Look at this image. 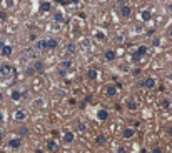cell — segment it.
<instances>
[{"instance_id": "6da1fadb", "label": "cell", "mask_w": 172, "mask_h": 153, "mask_svg": "<svg viewBox=\"0 0 172 153\" xmlns=\"http://www.w3.org/2000/svg\"><path fill=\"white\" fill-rule=\"evenodd\" d=\"M141 87L142 88H147V90L156 88V78H152V76H146V78H142V80H141Z\"/></svg>"}, {"instance_id": "7a4b0ae2", "label": "cell", "mask_w": 172, "mask_h": 153, "mask_svg": "<svg viewBox=\"0 0 172 153\" xmlns=\"http://www.w3.org/2000/svg\"><path fill=\"white\" fill-rule=\"evenodd\" d=\"M119 15L122 17V18H129V17L132 15V7H129L127 4H120V8H119Z\"/></svg>"}, {"instance_id": "3957f363", "label": "cell", "mask_w": 172, "mask_h": 153, "mask_svg": "<svg viewBox=\"0 0 172 153\" xmlns=\"http://www.w3.org/2000/svg\"><path fill=\"white\" fill-rule=\"evenodd\" d=\"M15 73V68L9 63H4V65H0V75L2 76H10Z\"/></svg>"}, {"instance_id": "277c9868", "label": "cell", "mask_w": 172, "mask_h": 153, "mask_svg": "<svg viewBox=\"0 0 172 153\" xmlns=\"http://www.w3.org/2000/svg\"><path fill=\"white\" fill-rule=\"evenodd\" d=\"M94 37L99 42H105V40H107V32H105L102 27H95V28H94Z\"/></svg>"}, {"instance_id": "5b68a950", "label": "cell", "mask_w": 172, "mask_h": 153, "mask_svg": "<svg viewBox=\"0 0 172 153\" xmlns=\"http://www.w3.org/2000/svg\"><path fill=\"white\" fill-rule=\"evenodd\" d=\"M14 120L15 122H25L27 120V112L24 108H17L15 112H14Z\"/></svg>"}, {"instance_id": "8992f818", "label": "cell", "mask_w": 172, "mask_h": 153, "mask_svg": "<svg viewBox=\"0 0 172 153\" xmlns=\"http://www.w3.org/2000/svg\"><path fill=\"white\" fill-rule=\"evenodd\" d=\"M35 50L37 52H49V45H47V38H40L35 42Z\"/></svg>"}, {"instance_id": "52a82bcc", "label": "cell", "mask_w": 172, "mask_h": 153, "mask_svg": "<svg viewBox=\"0 0 172 153\" xmlns=\"http://www.w3.org/2000/svg\"><path fill=\"white\" fill-rule=\"evenodd\" d=\"M7 145H9V148H10V150H19V148H20V145H22V140H20V138H10Z\"/></svg>"}, {"instance_id": "ba28073f", "label": "cell", "mask_w": 172, "mask_h": 153, "mask_svg": "<svg viewBox=\"0 0 172 153\" xmlns=\"http://www.w3.org/2000/svg\"><path fill=\"white\" fill-rule=\"evenodd\" d=\"M134 137H136V128L129 127L122 132V138H125V140H131V138H134Z\"/></svg>"}, {"instance_id": "9c48e42d", "label": "cell", "mask_w": 172, "mask_h": 153, "mask_svg": "<svg viewBox=\"0 0 172 153\" xmlns=\"http://www.w3.org/2000/svg\"><path fill=\"white\" fill-rule=\"evenodd\" d=\"M62 138H64V142L67 143V145H70V143H74V140H75V135H74V132L67 130V132H64Z\"/></svg>"}, {"instance_id": "30bf717a", "label": "cell", "mask_w": 172, "mask_h": 153, "mask_svg": "<svg viewBox=\"0 0 172 153\" xmlns=\"http://www.w3.org/2000/svg\"><path fill=\"white\" fill-rule=\"evenodd\" d=\"M12 52H14V48H12V45H7V43H5L0 53H2V57H5V58H10V57H12Z\"/></svg>"}, {"instance_id": "8fae6325", "label": "cell", "mask_w": 172, "mask_h": 153, "mask_svg": "<svg viewBox=\"0 0 172 153\" xmlns=\"http://www.w3.org/2000/svg\"><path fill=\"white\" fill-rule=\"evenodd\" d=\"M70 67H72V62H70V60L60 62V73H62V75H65V72H67Z\"/></svg>"}, {"instance_id": "7c38bea8", "label": "cell", "mask_w": 172, "mask_h": 153, "mask_svg": "<svg viewBox=\"0 0 172 153\" xmlns=\"http://www.w3.org/2000/svg\"><path fill=\"white\" fill-rule=\"evenodd\" d=\"M97 118H99L100 122H104L109 118V110H105V108H100L99 112H97Z\"/></svg>"}, {"instance_id": "4fadbf2b", "label": "cell", "mask_w": 172, "mask_h": 153, "mask_svg": "<svg viewBox=\"0 0 172 153\" xmlns=\"http://www.w3.org/2000/svg\"><path fill=\"white\" fill-rule=\"evenodd\" d=\"M65 53H67V55H74V53H77V45L70 42V43L65 47Z\"/></svg>"}, {"instance_id": "5bb4252c", "label": "cell", "mask_w": 172, "mask_h": 153, "mask_svg": "<svg viewBox=\"0 0 172 153\" xmlns=\"http://www.w3.org/2000/svg\"><path fill=\"white\" fill-rule=\"evenodd\" d=\"M52 10V4L50 2H42L40 4V12L42 13H47V12Z\"/></svg>"}, {"instance_id": "9a60e30c", "label": "cell", "mask_w": 172, "mask_h": 153, "mask_svg": "<svg viewBox=\"0 0 172 153\" xmlns=\"http://www.w3.org/2000/svg\"><path fill=\"white\" fill-rule=\"evenodd\" d=\"M47 150L49 152H57L59 150V143L55 142V140H50V142L47 143Z\"/></svg>"}, {"instance_id": "2e32d148", "label": "cell", "mask_w": 172, "mask_h": 153, "mask_svg": "<svg viewBox=\"0 0 172 153\" xmlns=\"http://www.w3.org/2000/svg\"><path fill=\"white\" fill-rule=\"evenodd\" d=\"M137 107H139L137 100H134V98H129V100H127V108H129V110H137Z\"/></svg>"}, {"instance_id": "e0dca14e", "label": "cell", "mask_w": 172, "mask_h": 153, "mask_svg": "<svg viewBox=\"0 0 172 153\" xmlns=\"http://www.w3.org/2000/svg\"><path fill=\"white\" fill-rule=\"evenodd\" d=\"M47 45H49V50H54V48H57L59 40L57 38H47Z\"/></svg>"}, {"instance_id": "ac0fdd59", "label": "cell", "mask_w": 172, "mask_h": 153, "mask_svg": "<svg viewBox=\"0 0 172 153\" xmlns=\"http://www.w3.org/2000/svg\"><path fill=\"white\" fill-rule=\"evenodd\" d=\"M147 52H149V47H147V45H139V47H137V50H136V53H139L141 57H144Z\"/></svg>"}, {"instance_id": "d6986e66", "label": "cell", "mask_w": 172, "mask_h": 153, "mask_svg": "<svg viewBox=\"0 0 172 153\" xmlns=\"http://www.w3.org/2000/svg\"><path fill=\"white\" fill-rule=\"evenodd\" d=\"M10 98L12 100H15V102H19V100L22 98V92L20 90H12L10 92Z\"/></svg>"}, {"instance_id": "ffe728a7", "label": "cell", "mask_w": 172, "mask_h": 153, "mask_svg": "<svg viewBox=\"0 0 172 153\" xmlns=\"http://www.w3.org/2000/svg\"><path fill=\"white\" fill-rule=\"evenodd\" d=\"M105 93H107L109 97H114L115 93H117V88H115L114 85H107V87H105Z\"/></svg>"}, {"instance_id": "44dd1931", "label": "cell", "mask_w": 172, "mask_h": 153, "mask_svg": "<svg viewBox=\"0 0 172 153\" xmlns=\"http://www.w3.org/2000/svg\"><path fill=\"white\" fill-rule=\"evenodd\" d=\"M105 142H107V137H105V135H102V133L95 137V145H105Z\"/></svg>"}, {"instance_id": "7402d4cb", "label": "cell", "mask_w": 172, "mask_h": 153, "mask_svg": "<svg viewBox=\"0 0 172 153\" xmlns=\"http://www.w3.org/2000/svg\"><path fill=\"white\" fill-rule=\"evenodd\" d=\"M97 75H99V72L95 70V68H90V70L87 72V78H89V80H95Z\"/></svg>"}, {"instance_id": "603a6c76", "label": "cell", "mask_w": 172, "mask_h": 153, "mask_svg": "<svg viewBox=\"0 0 172 153\" xmlns=\"http://www.w3.org/2000/svg\"><path fill=\"white\" fill-rule=\"evenodd\" d=\"M104 57H105V60H115V52L114 50H105Z\"/></svg>"}, {"instance_id": "cb8c5ba5", "label": "cell", "mask_w": 172, "mask_h": 153, "mask_svg": "<svg viewBox=\"0 0 172 153\" xmlns=\"http://www.w3.org/2000/svg\"><path fill=\"white\" fill-rule=\"evenodd\" d=\"M44 105H45L44 98H35V100H34V107H35V108H42Z\"/></svg>"}, {"instance_id": "d4e9b609", "label": "cell", "mask_w": 172, "mask_h": 153, "mask_svg": "<svg viewBox=\"0 0 172 153\" xmlns=\"http://www.w3.org/2000/svg\"><path fill=\"white\" fill-rule=\"evenodd\" d=\"M151 12H149V10H142V13H141V18H142V20H151Z\"/></svg>"}, {"instance_id": "484cf974", "label": "cell", "mask_w": 172, "mask_h": 153, "mask_svg": "<svg viewBox=\"0 0 172 153\" xmlns=\"http://www.w3.org/2000/svg\"><path fill=\"white\" fill-rule=\"evenodd\" d=\"M77 130H79L80 133H84L85 130H87V125H85V123H82V122H79V123H77Z\"/></svg>"}, {"instance_id": "4316f807", "label": "cell", "mask_w": 172, "mask_h": 153, "mask_svg": "<svg viewBox=\"0 0 172 153\" xmlns=\"http://www.w3.org/2000/svg\"><path fill=\"white\" fill-rule=\"evenodd\" d=\"M54 18H55L57 22H62V18H64L62 12H55V13H54Z\"/></svg>"}, {"instance_id": "83f0119b", "label": "cell", "mask_w": 172, "mask_h": 153, "mask_svg": "<svg viewBox=\"0 0 172 153\" xmlns=\"http://www.w3.org/2000/svg\"><path fill=\"white\" fill-rule=\"evenodd\" d=\"M34 68H35V70H42V68H44V63H42V62H35V63H34Z\"/></svg>"}, {"instance_id": "f1b7e54d", "label": "cell", "mask_w": 172, "mask_h": 153, "mask_svg": "<svg viewBox=\"0 0 172 153\" xmlns=\"http://www.w3.org/2000/svg\"><path fill=\"white\" fill-rule=\"evenodd\" d=\"M161 107L162 108H169V107H171V102H169V100H162V102H161Z\"/></svg>"}, {"instance_id": "f546056e", "label": "cell", "mask_w": 172, "mask_h": 153, "mask_svg": "<svg viewBox=\"0 0 172 153\" xmlns=\"http://www.w3.org/2000/svg\"><path fill=\"white\" fill-rule=\"evenodd\" d=\"M25 73H27V75H34V73H35V68H34V67H27Z\"/></svg>"}, {"instance_id": "4dcf8cb0", "label": "cell", "mask_w": 172, "mask_h": 153, "mask_svg": "<svg viewBox=\"0 0 172 153\" xmlns=\"http://www.w3.org/2000/svg\"><path fill=\"white\" fill-rule=\"evenodd\" d=\"M19 132H20V137H25V135H29V130H27L25 127H22Z\"/></svg>"}, {"instance_id": "1f68e13d", "label": "cell", "mask_w": 172, "mask_h": 153, "mask_svg": "<svg viewBox=\"0 0 172 153\" xmlns=\"http://www.w3.org/2000/svg\"><path fill=\"white\" fill-rule=\"evenodd\" d=\"M0 20H7V12H0Z\"/></svg>"}, {"instance_id": "d6a6232c", "label": "cell", "mask_w": 172, "mask_h": 153, "mask_svg": "<svg viewBox=\"0 0 172 153\" xmlns=\"http://www.w3.org/2000/svg\"><path fill=\"white\" fill-rule=\"evenodd\" d=\"M29 40H30V42H34V43H35V42H37V35H35V33H32V35H30V38H29Z\"/></svg>"}, {"instance_id": "836d02e7", "label": "cell", "mask_w": 172, "mask_h": 153, "mask_svg": "<svg viewBox=\"0 0 172 153\" xmlns=\"http://www.w3.org/2000/svg\"><path fill=\"white\" fill-rule=\"evenodd\" d=\"M4 45H5V42L2 40V38H0V52H2V48H4Z\"/></svg>"}, {"instance_id": "e575fe53", "label": "cell", "mask_w": 172, "mask_h": 153, "mask_svg": "<svg viewBox=\"0 0 172 153\" xmlns=\"http://www.w3.org/2000/svg\"><path fill=\"white\" fill-rule=\"evenodd\" d=\"M152 43H154V45H159V38H157V37H156V38L152 40Z\"/></svg>"}, {"instance_id": "d590c367", "label": "cell", "mask_w": 172, "mask_h": 153, "mask_svg": "<svg viewBox=\"0 0 172 153\" xmlns=\"http://www.w3.org/2000/svg\"><path fill=\"white\" fill-rule=\"evenodd\" d=\"M167 35H169V38H172V27L169 28V32H167Z\"/></svg>"}, {"instance_id": "8d00e7d4", "label": "cell", "mask_w": 172, "mask_h": 153, "mask_svg": "<svg viewBox=\"0 0 172 153\" xmlns=\"http://www.w3.org/2000/svg\"><path fill=\"white\" fill-rule=\"evenodd\" d=\"M69 4H74L75 5V4H79V0H69Z\"/></svg>"}, {"instance_id": "74e56055", "label": "cell", "mask_w": 172, "mask_h": 153, "mask_svg": "<svg viewBox=\"0 0 172 153\" xmlns=\"http://www.w3.org/2000/svg\"><path fill=\"white\" fill-rule=\"evenodd\" d=\"M2 122H4V113L0 112V123H2Z\"/></svg>"}, {"instance_id": "f35d334b", "label": "cell", "mask_w": 172, "mask_h": 153, "mask_svg": "<svg viewBox=\"0 0 172 153\" xmlns=\"http://www.w3.org/2000/svg\"><path fill=\"white\" fill-rule=\"evenodd\" d=\"M169 135H172V127H171V128H169Z\"/></svg>"}, {"instance_id": "ab89813d", "label": "cell", "mask_w": 172, "mask_h": 153, "mask_svg": "<svg viewBox=\"0 0 172 153\" xmlns=\"http://www.w3.org/2000/svg\"><path fill=\"white\" fill-rule=\"evenodd\" d=\"M169 78H171V80H172V72H171V75H169Z\"/></svg>"}, {"instance_id": "60d3db41", "label": "cell", "mask_w": 172, "mask_h": 153, "mask_svg": "<svg viewBox=\"0 0 172 153\" xmlns=\"http://www.w3.org/2000/svg\"><path fill=\"white\" fill-rule=\"evenodd\" d=\"M0 138H2V132H0Z\"/></svg>"}, {"instance_id": "b9f144b4", "label": "cell", "mask_w": 172, "mask_h": 153, "mask_svg": "<svg viewBox=\"0 0 172 153\" xmlns=\"http://www.w3.org/2000/svg\"><path fill=\"white\" fill-rule=\"evenodd\" d=\"M0 25H2V22H0Z\"/></svg>"}]
</instances>
